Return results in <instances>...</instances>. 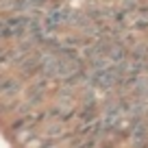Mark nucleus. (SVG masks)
<instances>
[{
	"mask_svg": "<svg viewBox=\"0 0 148 148\" xmlns=\"http://www.w3.org/2000/svg\"><path fill=\"white\" fill-rule=\"evenodd\" d=\"M35 135H37V126H24V129L15 131V133L11 135V142H13L15 146H20V148H22L24 144H26L31 137H35Z\"/></svg>",
	"mask_w": 148,
	"mask_h": 148,
	"instance_id": "1",
	"label": "nucleus"
},
{
	"mask_svg": "<svg viewBox=\"0 0 148 148\" xmlns=\"http://www.w3.org/2000/svg\"><path fill=\"white\" fill-rule=\"evenodd\" d=\"M44 148H59V146H55V144H46Z\"/></svg>",
	"mask_w": 148,
	"mask_h": 148,
	"instance_id": "2",
	"label": "nucleus"
}]
</instances>
